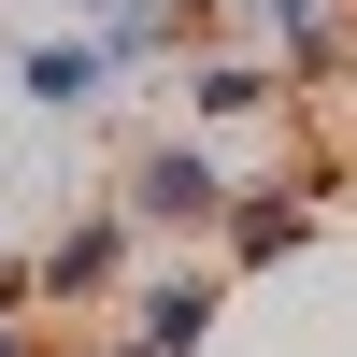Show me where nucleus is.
<instances>
[{
    "instance_id": "2",
    "label": "nucleus",
    "mask_w": 357,
    "mask_h": 357,
    "mask_svg": "<svg viewBox=\"0 0 357 357\" xmlns=\"http://www.w3.org/2000/svg\"><path fill=\"white\" fill-rule=\"evenodd\" d=\"M129 272H143V229L114 215V200H86V215H57L43 243H29V272H15V314H100Z\"/></svg>"
},
{
    "instance_id": "1",
    "label": "nucleus",
    "mask_w": 357,
    "mask_h": 357,
    "mask_svg": "<svg viewBox=\"0 0 357 357\" xmlns=\"http://www.w3.org/2000/svg\"><path fill=\"white\" fill-rule=\"evenodd\" d=\"M114 215H129V229H143L158 257L215 243V215H229V158H215L200 129H158V143H143L129 172H114Z\"/></svg>"
},
{
    "instance_id": "7",
    "label": "nucleus",
    "mask_w": 357,
    "mask_h": 357,
    "mask_svg": "<svg viewBox=\"0 0 357 357\" xmlns=\"http://www.w3.org/2000/svg\"><path fill=\"white\" fill-rule=\"evenodd\" d=\"M257 29H272V57H286V86H314V72H343V0H243Z\"/></svg>"
},
{
    "instance_id": "4",
    "label": "nucleus",
    "mask_w": 357,
    "mask_h": 357,
    "mask_svg": "<svg viewBox=\"0 0 357 357\" xmlns=\"http://www.w3.org/2000/svg\"><path fill=\"white\" fill-rule=\"evenodd\" d=\"M314 229H329V186H314V172H257V186L229 172V215H215V243H200V257L243 286V272H286Z\"/></svg>"
},
{
    "instance_id": "5",
    "label": "nucleus",
    "mask_w": 357,
    "mask_h": 357,
    "mask_svg": "<svg viewBox=\"0 0 357 357\" xmlns=\"http://www.w3.org/2000/svg\"><path fill=\"white\" fill-rule=\"evenodd\" d=\"M257 114H286V57H200L186 72V129H257Z\"/></svg>"
},
{
    "instance_id": "6",
    "label": "nucleus",
    "mask_w": 357,
    "mask_h": 357,
    "mask_svg": "<svg viewBox=\"0 0 357 357\" xmlns=\"http://www.w3.org/2000/svg\"><path fill=\"white\" fill-rule=\"evenodd\" d=\"M100 86H114V72H100V43H86V29H57V43L15 57V100L57 114V129H72V114H100Z\"/></svg>"
},
{
    "instance_id": "8",
    "label": "nucleus",
    "mask_w": 357,
    "mask_h": 357,
    "mask_svg": "<svg viewBox=\"0 0 357 357\" xmlns=\"http://www.w3.org/2000/svg\"><path fill=\"white\" fill-rule=\"evenodd\" d=\"M0 357H43V329H29V314H15V301H0Z\"/></svg>"
},
{
    "instance_id": "9",
    "label": "nucleus",
    "mask_w": 357,
    "mask_h": 357,
    "mask_svg": "<svg viewBox=\"0 0 357 357\" xmlns=\"http://www.w3.org/2000/svg\"><path fill=\"white\" fill-rule=\"evenodd\" d=\"M72 15H100V0H72Z\"/></svg>"
},
{
    "instance_id": "3",
    "label": "nucleus",
    "mask_w": 357,
    "mask_h": 357,
    "mask_svg": "<svg viewBox=\"0 0 357 357\" xmlns=\"http://www.w3.org/2000/svg\"><path fill=\"white\" fill-rule=\"evenodd\" d=\"M215 314H229V272L215 257H143L129 286H114V357H200L215 343Z\"/></svg>"
}]
</instances>
